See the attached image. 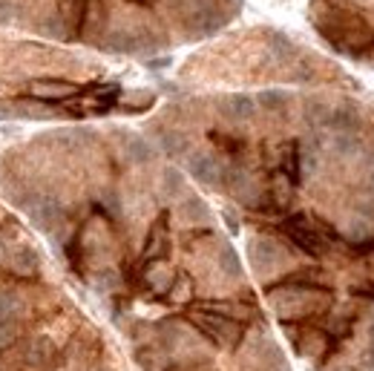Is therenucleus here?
I'll use <instances>...</instances> for the list:
<instances>
[{"mask_svg": "<svg viewBox=\"0 0 374 371\" xmlns=\"http://www.w3.org/2000/svg\"><path fill=\"white\" fill-rule=\"evenodd\" d=\"M165 144H167V150H170V153H182L187 141H185L182 136H165Z\"/></svg>", "mask_w": 374, "mask_h": 371, "instance_id": "nucleus-18", "label": "nucleus"}, {"mask_svg": "<svg viewBox=\"0 0 374 371\" xmlns=\"http://www.w3.org/2000/svg\"><path fill=\"white\" fill-rule=\"evenodd\" d=\"M6 256V245H3V239H0V259H3Z\"/></svg>", "mask_w": 374, "mask_h": 371, "instance_id": "nucleus-20", "label": "nucleus"}, {"mask_svg": "<svg viewBox=\"0 0 374 371\" xmlns=\"http://www.w3.org/2000/svg\"><path fill=\"white\" fill-rule=\"evenodd\" d=\"M331 337L325 334V331H305L302 337H300V343H297V348H300V354H305V357H317V360H322L325 354L331 351Z\"/></svg>", "mask_w": 374, "mask_h": 371, "instance_id": "nucleus-6", "label": "nucleus"}, {"mask_svg": "<svg viewBox=\"0 0 374 371\" xmlns=\"http://www.w3.org/2000/svg\"><path fill=\"white\" fill-rule=\"evenodd\" d=\"M129 3H147V0H129Z\"/></svg>", "mask_w": 374, "mask_h": 371, "instance_id": "nucleus-21", "label": "nucleus"}, {"mask_svg": "<svg viewBox=\"0 0 374 371\" xmlns=\"http://www.w3.org/2000/svg\"><path fill=\"white\" fill-rule=\"evenodd\" d=\"M253 98H248V95H231L225 104H222V112L227 118H233V121H248L253 116Z\"/></svg>", "mask_w": 374, "mask_h": 371, "instance_id": "nucleus-9", "label": "nucleus"}, {"mask_svg": "<svg viewBox=\"0 0 374 371\" xmlns=\"http://www.w3.org/2000/svg\"><path fill=\"white\" fill-rule=\"evenodd\" d=\"M251 259H253L256 268H271L276 259H280V248H276L271 239H253L251 242Z\"/></svg>", "mask_w": 374, "mask_h": 371, "instance_id": "nucleus-8", "label": "nucleus"}, {"mask_svg": "<svg viewBox=\"0 0 374 371\" xmlns=\"http://www.w3.org/2000/svg\"><path fill=\"white\" fill-rule=\"evenodd\" d=\"M282 231H285V236L294 242V245H297L302 253H308V256H322L325 251H329V242L334 239V231L329 228V224L320 222V219L305 216V213L291 216V219L282 224Z\"/></svg>", "mask_w": 374, "mask_h": 371, "instance_id": "nucleus-1", "label": "nucleus"}, {"mask_svg": "<svg viewBox=\"0 0 374 371\" xmlns=\"http://www.w3.org/2000/svg\"><path fill=\"white\" fill-rule=\"evenodd\" d=\"M222 271L227 273V277H239L242 273V268H239V262H236V253L233 251H222Z\"/></svg>", "mask_w": 374, "mask_h": 371, "instance_id": "nucleus-16", "label": "nucleus"}, {"mask_svg": "<svg viewBox=\"0 0 374 371\" xmlns=\"http://www.w3.org/2000/svg\"><path fill=\"white\" fill-rule=\"evenodd\" d=\"M6 265H9L12 273H18V277H32V273L38 271V256L29 248H14L6 256Z\"/></svg>", "mask_w": 374, "mask_h": 371, "instance_id": "nucleus-7", "label": "nucleus"}, {"mask_svg": "<svg viewBox=\"0 0 374 371\" xmlns=\"http://www.w3.org/2000/svg\"><path fill=\"white\" fill-rule=\"evenodd\" d=\"M32 98H41V101H67L72 95H78V87L70 84V81H55V78H41L29 87Z\"/></svg>", "mask_w": 374, "mask_h": 371, "instance_id": "nucleus-3", "label": "nucleus"}, {"mask_svg": "<svg viewBox=\"0 0 374 371\" xmlns=\"http://www.w3.org/2000/svg\"><path fill=\"white\" fill-rule=\"evenodd\" d=\"M271 50H276L280 58H285V55H291V41L285 35H280V32H273L271 35Z\"/></svg>", "mask_w": 374, "mask_h": 371, "instance_id": "nucleus-17", "label": "nucleus"}, {"mask_svg": "<svg viewBox=\"0 0 374 371\" xmlns=\"http://www.w3.org/2000/svg\"><path fill=\"white\" fill-rule=\"evenodd\" d=\"M18 334H21V328H18V322H12V319H6V322H0V348H6V346H12L14 340H18Z\"/></svg>", "mask_w": 374, "mask_h": 371, "instance_id": "nucleus-13", "label": "nucleus"}, {"mask_svg": "<svg viewBox=\"0 0 374 371\" xmlns=\"http://www.w3.org/2000/svg\"><path fill=\"white\" fill-rule=\"evenodd\" d=\"M165 251H167V216H161L150 228L147 245H144V253H141V262H156V259L165 256Z\"/></svg>", "mask_w": 374, "mask_h": 371, "instance_id": "nucleus-5", "label": "nucleus"}, {"mask_svg": "<svg viewBox=\"0 0 374 371\" xmlns=\"http://www.w3.org/2000/svg\"><path fill=\"white\" fill-rule=\"evenodd\" d=\"M12 3H9V0H0V23H6L9 18H12Z\"/></svg>", "mask_w": 374, "mask_h": 371, "instance_id": "nucleus-19", "label": "nucleus"}, {"mask_svg": "<svg viewBox=\"0 0 374 371\" xmlns=\"http://www.w3.org/2000/svg\"><path fill=\"white\" fill-rule=\"evenodd\" d=\"M259 104H262L265 109H285V104H288V95L285 92H280V89H268V92H262L259 95Z\"/></svg>", "mask_w": 374, "mask_h": 371, "instance_id": "nucleus-11", "label": "nucleus"}, {"mask_svg": "<svg viewBox=\"0 0 374 371\" xmlns=\"http://www.w3.org/2000/svg\"><path fill=\"white\" fill-rule=\"evenodd\" d=\"M187 167L205 184H219L225 179V167L219 165V158H214L210 153H193L190 161H187Z\"/></svg>", "mask_w": 374, "mask_h": 371, "instance_id": "nucleus-4", "label": "nucleus"}, {"mask_svg": "<svg viewBox=\"0 0 374 371\" xmlns=\"http://www.w3.org/2000/svg\"><path fill=\"white\" fill-rule=\"evenodd\" d=\"M14 311H18V299H14L12 294H6V291H0V322L12 319Z\"/></svg>", "mask_w": 374, "mask_h": 371, "instance_id": "nucleus-14", "label": "nucleus"}, {"mask_svg": "<svg viewBox=\"0 0 374 371\" xmlns=\"http://www.w3.org/2000/svg\"><path fill=\"white\" fill-rule=\"evenodd\" d=\"M127 153L133 156L136 161H147V158H153V150H150V147H147V144H144L141 138H133V141H129Z\"/></svg>", "mask_w": 374, "mask_h": 371, "instance_id": "nucleus-15", "label": "nucleus"}, {"mask_svg": "<svg viewBox=\"0 0 374 371\" xmlns=\"http://www.w3.org/2000/svg\"><path fill=\"white\" fill-rule=\"evenodd\" d=\"M190 322L196 326L210 343H216L222 348H236L239 340H242V326L236 319L225 317L214 308H207V305H202V308H196L190 314Z\"/></svg>", "mask_w": 374, "mask_h": 371, "instance_id": "nucleus-2", "label": "nucleus"}, {"mask_svg": "<svg viewBox=\"0 0 374 371\" xmlns=\"http://www.w3.org/2000/svg\"><path fill=\"white\" fill-rule=\"evenodd\" d=\"M41 29L46 32V35H63V32H67V21H63L61 12H52L41 21Z\"/></svg>", "mask_w": 374, "mask_h": 371, "instance_id": "nucleus-12", "label": "nucleus"}, {"mask_svg": "<svg viewBox=\"0 0 374 371\" xmlns=\"http://www.w3.org/2000/svg\"><path fill=\"white\" fill-rule=\"evenodd\" d=\"M29 216H32V222H35L38 228H50V224L55 222V216H58V204L52 199H38L35 204L29 207Z\"/></svg>", "mask_w": 374, "mask_h": 371, "instance_id": "nucleus-10", "label": "nucleus"}]
</instances>
